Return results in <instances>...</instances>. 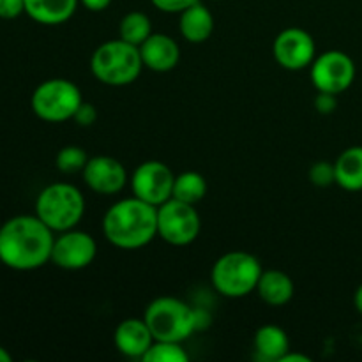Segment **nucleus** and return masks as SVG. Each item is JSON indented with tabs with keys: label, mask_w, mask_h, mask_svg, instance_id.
Masks as SVG:
<instances>
[{
	"label": "nucleus",
	"mask_w": 362,
	"mask_h": 362,
	"mask_svg": "<svg viewBox=\"0 0 362 362\" xmlns=\"http://www.w3.org/2000/svg\"><path fill=\"white\" fill-rule=\"evenodd\" d=\"M55 237L37 216H14L0 226V262L13 271H34L52 260Z\"/></svg>",
	"instance_id": "1"
},
{
	"label": "nucleus",
	"mask_w": 362,
	"mask_h": 362,
	"mask_svg": "<svg viewBox=\"0 0 362 362\" xmlns=\"http://www.w3.org/2000/svg\"><path fill=\"white\" fill-rule=\"evenodd\" d=\"M103 235L119 250H141L158 237V207L136 197L117 202L103 218Z\"/></svg>",
	"instance_id": "2"
},
{
	"label": "nucleus",
	"mask_w": 362,
	"mask_h": 362,
	"mask_svg": "<svg viewBox=\"0 0 362 362\" xmlns=\"http://www.w3.org/2000/svg\"><path fill=\"white\" fill-rule=\"evenodd\" d=\"M90 71L95 80L108 87L134 83L144 71L140 48L120 37L103 42L92 53Z\"/></svg>",
	"instance_id": "3"
},
{
	"label": "nucleus",
	"mask_w": 362,
	"mask_h": 362,
	"mask_svg": "<svg viewBox=\"0 0 362 362\" xmlns=\"http://www.w3.org/2000/svg\"><path fill=\"white\" fill-rule=\"evenodd\" d=\"M262 269L260 260L247 251H228L214 262L211 271L216 292L228 299H240L257 292Z\"/></svg>",
	"instance_id": "4"
},
{
	"label": "nucleus",
	"mask_w": 362,
	"mask_h": 362,
	"mask_svg": "<svg viewBox=\"0 0 362 362\" xmlns=\"http://www.w3.org/2000/svg\"><path fill=\"white\" fill-rule=\"evenodd\" d=\"M154 341L184 343L198 329V313L177 297H158L144 315Z\"/></svg>",
	"instance_id": "5"
},
{
	"label": "nucleus",
	"mask_w": 362,
	"mask_h": 362,
	"mask_svg": "<svg viewBox=\"0 0 362 362\" xmlns=\"http://www.w3.org/2000/svg\"><path fill=\"white\" fill-rule=\"evenodd\" d=\"M83 214V193L73 184H49L35 200V216L53 232L73 230L81 221Z\"/></svg>",
	"instance_id": "6"
},
{
	"label": "nucleus",
	"mask_w": 362,
	"mask_h": 362,
	"mask_svg": "<svg viewBox=\"0 0 362 362\" xmlns=\"http://www.w3.org/2000/svg\"><path fill=\"white\" fill-rule=\"evenodd\" d=\"M83 103L76 83L66 78H52L39 85L30 99L32 112L45 122H66L73 119Z\"/></svg>",
	"instance_id": "7"
},
{
	"label": "nucleus",
	"mask_w": 362,
	"mask_h": 362,
	"mask_svg": "<svg viewBox=\"0 0 362 362\" xmlns=\"http://www.w3.org/2000/svg\"><path fill=\"white\" fill-rule=\"evenodd\" d=\"M202 219L197 207L170 198L158 207V237L170 246H187L200 235Z\"/></svg>",
	"instance_id": "8"
},
{
	"label": "nucleus",
	"mask_w": 362,
	"mask_h": 362,
	"mask_svg": "<svg viewBox=\"0 0 362 362\" xmlns=\"http://www.w3.org/2000/svg\"><path fill=\"white\" fill-rule=\"evenodd\" d=\"M311 83L318 92L339 95L352 87L356 80V62L339 49H329L315 57L310 66Z\"/></svg>",
	"instance_id": "9"
},
{
	"label": "nucleus",
	"mask_w": 362,
	"mask_h": 362,
	"mask_svg": "<svg viewBox=\"0 0 362 362\" xmlns=\"http://www.w3.org/2000/svg\"><path fill=\"white\" fill-rule=\"evenodd\" d=\"M173 182H175V175L168 168V165L152 159V161L141 163L134 170L131 177V189H133V197L159 207L172 198Z\"/></svg>",
	"instance_id": "10"
},
{
	"label": "nucleus",
	"mask_w": 362,
	"mask_h": 362,
	"mask_svg": "<svg viewBox=\"0 0 362 362\" xmlns=\"http://www.w3.org/2000/svg\"><path fill=\"white\" fill-rule=\"evenodd\" d=\"M272 55L283 69L303 71L313 64L317 57V45L310 32L290 27L276 35L272 42Z\"/></svg>",
	"instance_id": "11"
},
{
	"label": "nucleus",
	"mask_w": 362,
	"mask_h": 362,
	"mask_svg": "<svg viewBox=\"0 0 362 362\" xmlns=\"http://www.w3.org/2000/svg\"><path fill=\"white\" fill-rule=\"evenodd\" d=\"M95 255H98V244L94 237L73 228L60 232V235L57 237L49 262L64 271H81L94 262Z\"/></svg>",
	"instance_id": "12"
},
{
	"label": "nucleus",
	"mask_w": 362,
	"mask_h": 362,
	"mask_svg": "<svg viewBox=\"0 0 362 362\" xmlns=\"http://www.w3.org/2000/svg\"><path fill=\"white\" fill-rule=\"evenodd\" d=\"M81 173H83V180L88 189L98 194H105V197L120 193L129 180L126 166L112 156L88 158Z\"/></svg>",
	"instance_id": "13"
},
{
	"label": "nucleus",
	"mask_w": 362,
	"mask_h": 362,
	"mask_svg": "<svg viewBox=\"0 0 362 362\" xmlns=\"http://www.w3.org/2000/svg\"><path fill=\"white\" fill-rule=\"evenodd\" d=\"M144 67L154 73H168L175 69L180 60V48L177 41L161 32H152L140 45Z\"/></svg>",
	"instance_id": "14"
},
{
	"label": "nucleus",
	"mask_w": 362,
	"mask_h": 362,
	"mask_svg": "<svg viewBox=\"0 0 362 362\" xmlns=\"http://www.w3.org/2000/svg\"><path fill=\"white\" fill-rule=\"evenodd\" d=\"M117 350L131 359H141L154 343L152 332L144 318H126L120 322L113 334Z\"/></svg>",
	"instance_id": "15"
},
{
	"label": "nucleus",
	"mask_w": 362,
	"mask_h": 362,
	"mask_svg": "<svg viewBox=\"0 0 362 362\" xmlns=\"http://www.w3.org/2000/svg\"><path fill=\"white\" fill-rule=\"evenodd\" d=\"M179 30L187 42L200 45L205 42L214 32V16L207 6L198 0L180 13Z\"/></svg>",
	"instance_id": "16"
},
{
	"label": "nucleus",
	"mask_w": 362,
	"mask_h": 362,
	"mask_svg": "<svg viewBox=\"0 0 362 362\" xmlns=\"http://www.w3.org/2000/svg\"><path fill=\"white\" fill-rule=\"evenodd\" d=\"M257 293L265 304L272 308L285 306L296 293V285L286 272L278 269H269L262 272L257 285Z\"/></svg>",
	"instance_id": "17"
},
{
	"label": "nucleus",
	"mask_w": 362,
	"mask_h": 362,
	"mask_svg": "<svg viewBox=\"0 0 362 362\" xmlns=\"http://www.w3.org/2000/svg\"><path fill=\"white\" fill-rule=\"evenodd\" d=\"M80 0H25V13L41 25H62L71 20Z\"/></svg>",
	"instance_id": "18"
},
{
	"label": "nucleus",
	"mask_w": 362,
	"mask_h": 362,
	"mask_svg": "<svg viewBox=\"0 0 362 362\" xmlns=\"http://www.w3.org/2000/svg\"><path fill=\"white\" fill-rule=\"evenodd\" d=\"M253 349L258 359L269 362H279L290 350V339L285 329L279 325H262L253 338Z\"/></svg>",
	"instance_id": "19"
},
{
	"label": "nucleus",
	"mask_w": 362,
	"mask_h": 362,
	"mask_svg": "<svg viewBox=\"0 0 362 362\" xmlns=\"http://www.w3.org/2000/svg\"><path fill=\"white\" fill-rule=\"evenodd\" d=\"M336 184L341 189L357 193L362 191V145L345 148L334 161Z\"/></svg>",
	"instance_id": "20"
},
{
	"label": "nucleus",
	"mask_w": 362,
	"mask_h": 362,
	"mask_svg": "<svg viewBox=\"0 0 362 362\" xmlns=\"http://www.w3.org/2000/svg\"><path fill=\"white\" fill-rule=\"evenodd\" d=\"M205 194H207V180H205V177L202 173L184 172L180 175H175L172 198L186 202V204L197 205L198 202L204 200Z\"/></svg>",
	"instance_id": "21"
},
{
	"label": "nucleus",
	"mask_w": 362,
	"mask_h": 362,
	"mask_svg": "<svg viewBox=\"0 0 362 362\" xmlns=\"http://www.w3.org/2000/svg\"><path fill=\"white\" fill-rule=\"evenodd\" d=\"M152 34L151 18L140 11H131L120 20L119 25V37L124 39L129 45H134L140 48L141 42Z\"/></svg>",
	"instance_id": "22"
},
{
	"label": "nucleus",
	"mask_w": 362,
	"mask_h": 362,
	"mask_svg": "<svg viewBox=\"0 0 362 362\" xmlns=\"http://www.w3.org/2000/svg\"><path fill=\"white\" fill-rule=\"evenodd\" d=\"M144 362H187L189 356L182 349V343L154 341L151 349L141 357Z\"/></svg>",
	"instance_id": "23"
},
{
	"label": "nucleus",
	"mask_w": 362,
	"mask_h": 362,
	"mask_svg": "<svg viewBox=\"0 0 362 362\" xmlns=\"http://www.w3.org/2000/svg\"><path fill=\"white\" fill-rule=\"evenodd\" d=\"M88 161V156L85 148L78 147V145H66L59 151L55 158L57 168L62 173H78L83 172L85 165Z\"/></svg>",
	"instance_id": "24"
},
{
	"label": "nucleus",
	"mask_w": 362,
	"mask_h": 362,
	"mask_svg": "<svg viewBox=\"0 0 362 362\" xmlns=\"http://www.w3.org/2000/svg\"><path fill=\"white\" fill-rule=\"evenodd\" d=\"M308 177H310V182L317 187H327L331 184H336L334 163L317 161L315 165H311Z\"/></svg>",
	"instance_id": "25"
},
{
	"label": "nucleus",
	"mask_w": 362,
	"mask_h": 362,
	"mask_svg": "<svg viewBox=\"0 0 362 362\" xmlns=\"http://www.w3.org/2000/svg\"><path fill=\"white\" fill-rule=\"evenodd\" d=\"M152 6L156 9H159L161 13H170V14H180L184 9H187L189 6L197 4L198 0H151Z\"/></svg>",
	"instance_id": "26"
},
{
	"label": "nucleus",
	"mask_w": 362,
	"mask_h": 362,
	"mask_svg": "<svg viewBox=\"0 0 362 362\" xmlns=\"http://www.w3.org/2000/svg\"><path fill=\"white\" fill-rule=\"evenodd\" d=\"M73 119L76 120L78 126H85V127L92 126V124L95 122V119H98V110H95V106L92 105V103L83 101L80 106H78Z\"/></svg>",
	"instance_id": "27"
},
{
	"label": "nucleus",
	"mask_w": 362,
	"mask_h": 362,
	"mask_svg": "<svg viewBox=\"0 0 362 362\" xmlns=\"http://www.w3.org/2000/svg\"><path fill=\"white\" fill-rule=\"evenodd\" d=\"M25 13V0H0V18L14 20Z\"/></svg>",
	"instance_id": "28"
},
{
	"label": "nucleus",
	"mask_w": 362,
	"mask_h": 362,
	"mask_svg": "<svg viewBox=\"0 0 362 362\" xmlns=\"http://www.w3.org/2000/svg\"><path fill=\"white\" fill-rule=\"evenodd\" d=\"M338 106V95L327 94V92H318V95L315 98V108L322 115H329L332 113Z\"/></svg>",
	"instance_id": "29"
},
{
	"label": "nucleus",
	"mask_w": 362,
	"mask_h": 362,
	"mask_svg": "<svg viewBox=\"0 0 362 362\" xmlns=\"http://www.w3.org/2000/svg\"><path fill=\"white\" fill-rule=\"evenodd\" d=\"M80 2L92 13H99V11H105L112 4V0H80Z\"/></svg>",
	"instance_id": "30"
},
{
	"label": "nucleus",
	"mask_w": 362,
	"mask_h": 362,
	"mask_svg": "<svg viewBox=\"0 0 362 362\" xmlns=\"http://www.w3.org/2000/svg\"><path fill=\"white\" fill-rule=\"evenodd\" d=\"M279 362H311V359L308 356H303V354H293L288 350V352L279 359Z\"/></svg>",
	"instance_id": "31"
},
{
	"label": "nucleus",
	"mask_w": 362,
	"mask_h": 362,
	"mask_svg": "<svg viewBox=\"0 0 362 362\" xmlns=\"http://www.w3.org/2000/svg\"><path fill=\"white\" fill-rule=\"evenodd\" d=\"M354 304H356V310L362 315V283L359 285V288L356 290V293H354Z\"/></svg>",
	"instance_id": "32"
},
{
	"label": "nucleus",
	"mask_w": 362,
	"mask_h": 362,
	"mask_svg": "<svg viewBox=\"0 0 362 362\" xmlns=\"http://www.w3.org/2000/svg\"><path fill=\"white\" fill-rule=\"evenodd\" d=\"M13 361V357H11V354L7 352L4 346H0V362H11Z\"/></svg>",
	"instance_id": "33"
}]
</instances>
